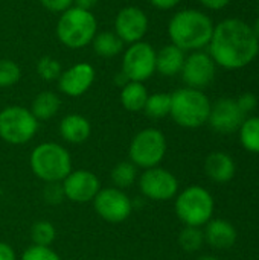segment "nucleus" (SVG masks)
Returning <instances> with one entry per match:
<instances>
[{
    "instance_id": "nucleus-1",
    "label": "nucleus",
    "mask_w": 259,
    "mask_h": 260,
    "mask_svg": "<svg viewBox=\"0 0 259 260\" xmlns=\"http://www.w3.org/2000/svg\"><path fill=\"white\" fill-rule=\"evenodd\" d=\"M214 62L227 70H238L255 61L259 43L249 23L240 18H226L214 27L208 44Z\"/></svg>"
},
{
    "instance_id": "nucleus-2",
    "label": "nucleus",
    "mask_w": 259,
    "mask_h": 260,
    "mask_svg": "<svg viewBox=\"0 0 259 260\" xmlns=\"http://www.w3.org/2000/svg\"><path fill=\"white\" fill-rule=\"evenodd\" d=\"M212 18L198 9H182L176 12L168 23L171 44L183 52H197L206 47L214 34Z\"/></svg>"
},
{
    "instance_id": "nucleus-3",
    "label": "nucleus",
    "mask_w": 259,
    "mask_h": 260,
    "mask_svg": "<svg viewBox=\"0 0 259 260\" xmlns=\"http://www.w3.org/2000/svg\"><path fill=\"white\" fill-rule=\"evenodd\" d=\"M55 34L63 46L78 50L89 46L98 34V20L92 11L73 5L60 14Z\"/></svg>"
},
{
    "instance_id": "nucleus-4",
    "label": "nucleus",
    "mask_w": 259,
    "mask_h": 260,
    "mask_svg": "<svg viewBox=\"0 0 259 260\" xmlns=\"http://www.w3.org/2000/svg\"><path fill=\"white\" fill-rule=\"evenodd\" d=\"M34 175L44 183H61L72 172V157L69 151L55 142L37 145L29 157Z\"/></svg>"
},
{
    "instance_id": "nucleus-5",
    "label": "nucleus",
    "mask_w": 259,
    "mask_h": 260,
    "mask_svg": "<svg viewBox=\"0 0 259 260\" xmlns=\"http://www.w3.org/2000/svg\"><path fill=\"white\" fill-rule=\"evenodd\" d=\"M211 105V101L202 90L183 87L171 93L169 116L179 126L195 129L208 123Z\"/></svg>"
},
{
    "instance_id": "nucleus-6",
    "label": "nucleus",
    "mask_w": 259,
    "mask_h": 260,
    "mask_svg": "<svg viewBox=\"0 0 259 260\" xmlns=\"http://www.w3.org/2000/svg\"><path fill=\"white\" fill-rule=\"evenodd\" d=\"M174 207L177 218L185 225L202 227L212 219L215 203L205 187L189 186L177 195Z\"/></svg>"
},
{
    "instance_id": "nucleus-7",
    "label": "nucleus",
    "mask_w": 259,
    "mask_h": 260,
    "mask_svg": "<svg viewBox=\"0 0 259 260\" xmlns=\"http://www.w3.org/2000/svg\"><path fill=\"white\" fill-rule=\"evenodd\" d=\"M166 137L157 128L140 129L130 143L128 157L136 168L150 169L162 163L166 155Z\"/></svg>"
},
{
    "instance_id": "nucleus-8",
    "label": "nucleus",
    "mask_w": 259,
    "mask_h": 260,
    "mask_svg": "<svg viewBox=\"0 0 259 260\" xmlns=\"http://www.w3.org/2000/svg\"><path fill=\"white\" fill-rule=\"evenodd\" d=\"M38 131V120L31 110L21 105H9L0 111V139L9 145H24Z\"/></svg>"
},
{
    "instance_id": "nucleus-9",
    "label": "nucleus",
    "mask_w": 259,
    "mask_h": 260,
    "mask_svg": "<svg viewBox=\"0 0 259 260\" xmlns=\"http://www.w3.org/2000/svg\"><path fill=\"white\" fill-rule=\"evenodd\" d=\"M121 72L128 81H148L156 73V49L147 41L128 44L122 56Z\"/></svg>"
},
{
    "instance_id": "nucleus-10",
    "label": "nucleus",
    "mask_w": 259,
    "mask_h": 260,
    "mask_svg": "<svg viewBox=\"0 0 259 260\" xmlns=\"http://www.w3.org/2000/svg\"><path fill=\"white\" fill-rule=\"evenodd\" d=\"M92 203L98 216L110 224L124 222L133 212V201L118 187H101Z\"/></svg>"
},
{
    "instance_id": "nucleus-11",
    "label": "nucleus",
    "mask_w": 259,
    "mask_h": 260,
    "mask_svg": "<svg viewBox=\"0 0 259 260\" xmlns=\"http://www.w3.org/2000/svg\"><path fill=\"white\" fill-rule=\"evenodd\" d=\"M137 183L142 195L151 201H168L179 192V180L176 175L160 166L145 169L139 175Z\"/></svg>"
},
{
    "instance_id": "nucleus-12",
    "label": "nucleus",
    "mask_w": 259,
    "mask_h": 260,
    "mask_svg": "<svg viewBox=\"0 0 259 260\" xmlns=\"http://www.w3.org/2000/svg\"><path fill=\"white\" fill-rule=\"evenodd\" d=\"M150 29V20L147 12L134 5L124 6L114 17V34L122 40L124 44H133L143 41Z\"/></svg>"
},
{
    "instance_id": "nucleus-13",
    "label": "nucleus",
    "mask_w": 259,
    "mask_h": 260,
    "mask_svg": "<svg viewBox=\"0 0 259 260\" xmlns=\"http://www.w3.org/2000/svg\"><path fill=\"white\" fill-rule=\"evenodd\" d=\"M215 73L217 64L214 62L211 55L203 50L191 52L185 58V64L180 72L186 87L197 90H203L205 87L211 85L215 79Z\"/></svg>"
},
{
    "instance_id": "nucleus-14",
    "label": "nucleus",
    "mask_w": 259,
    "mask_h": 260,
    "mask_svg": "<svg viewBox=\"0 0 259 260\" xmlns=\"http://www.w3.org/2000/svg\"><path fill=\"white\" fill-rule=\"evenodd\" d=\"M64 197L76 204H85L93 201V198L101 190V181L92 171L78 169L72 171L63 181Z\"/></svg>"
},
{
    "instance_id": "nucleus-15",
    "label": "nucleus",
    "mask_w": 259,
    "mask_h": 260,
    "mask_svg": "<svg viewBox=\"0 0 259 260\" xmlns=\"http://www.w3.org/2000/svg\"><path fill=\"white\" fill-rule=\"evenodd\" d=\"M96 78L95 67L90 62H76L63 70L58 78V90L69 98H79L85 94Z\"/></svg>"
},
{
    "instance_id": "nucleus-16",
    "label": "nucleus",
    "mask_w": 259,
    "mask_h": 260,
    "mask_svg": "<svg viewBox=\"0 0 259 260\" xmlns=\"http://www.w3.org/2000/svg\"><path fill=\"white\" fill-rule=\"evenodd\" d=\"M246 119V114L240 110L235 99L223 98L211 105L208 123L220 134H232L240 129Z\"/></svg>"
},
{
    "instance_id": "nucleus-17",
    "label": "nucleus",
    "mask_w": 259,
    "mask_h": 260,
    "mask_svg": "<svg viewBox=\"0 0 259 260\" xmlns=\"http://www.w3.org/2000/svg\"><path fill=\"white\" fill-rule=\"evenodd\" d=\"M205 242L209 244L215 250H229L237 242V230L226 219H211L206 224Z\"/></svg>"
},
{
    "instance_id": "nucleus-18",
    "label": "nucleus",
    "mask_w": 259,
    "mask_h": 260,
    "mask_svg": "<svg viewBox=\"0 0 259 260\" xmlns=\"http://www.w3.org/2000/svg\"><path fill=\"white\" fill-rule=\"evenodd\" d=\"M60 136L63 140L72 145H81L89 140L92 134V125L90 120L78 113H72L63 117L58 126Z\"/></svg>"
},
{
    "instance_id": "nucleus-19",
    "label": "nucleus",
    "mask_w": 259,
    "mask_h": 260,
    "mask_svg": "<svg viewBox=\"0 0 259 260\" xmlns=\"http://www.w3.org/2000/svg\"><path fill=\"white\" fill-rule=\"evenodd\" d=\"M235 161L234 158L221 151H215L208 155L205 161V172L209 180L214 183H227L235 175Z\"/></svg>"
},
{
    "instance_id": "nucleus-20",
    "label": "nucleus",
    "mask_w": 259,
    "mask_h": 260,
    "mask_svg": "<svg viewBox=\"0 0 259 260\" xmlns=\"http://www.w3.org/2000/svg\"><path fill=\"white\" fill-rule=\"evenodd\" d=\"M185 58V52L169 43L160 50H156V72L168 78L176 76L182 72Z\"/></svg>"
},
{
    "instance_id": "nucleus-21",
    "label": "nucleus",
    "mask_w": 259,
    "mask_h": 260,
    "mask_svg": "<svg viewBox=\"0 0 259 260\" xmlns=\"http://www.w3.org/2000/svg\"><path fill=\"white\" fill-rule=\"evenodd\" d=\"M148 96H150V93L143 82L128 81L124 87H121L119 99H121L122 107L127 111L137 113V111H143Z\"/></svg>"
},
{
    "instance_id": "nucleus-22",
    "label": "nucleus",
    "mask_w": 259,
    "mask_h": 260,
    "mask_svg": "<svg viewBox=\"0 0 259 260\" xmlns=\"http://www.w3.org/2000/svg\"><path fill=\"white\" fill-rule=\"evenodd\" d=\"M61 108V99L55 91L44 90L38 93L31 105V113L35 116V119L40 120H49L58 114Z\"/></svg>"
},
{
    "instance_id": "nucleus-23",
    "label": "nucleus",
    "mask_w": 259,
    "mask_h": 260,
    "mask_svg": "<svg viewBox=\"0 0 259 260\" xmlns=\"http://www.w3.org/2000/svg\"><path fill=\"white\" fill-rule=\"evenodd\" d=\"M90 44L93 52L101 58H113L124 50L122 40L113 30H98Z\"/></svg>"
},
{
    "instance_id": "nucleus-24",
    "label": "nucleus",
    "mask_w": 259,
    "mask_h": 260,
    "mask_svg": "<svg viewBox=\"0 0 259 260\" xmlns=\"http://www.w3.org/2000/svg\"><path fill=\"white\" fill-rule=\"evenodd\" d=\"M110 178L114 184V187L124 190L131 187L136 181H137V168L130 161H119L110 172Z\"/></svg>"
},
{
    "instance_id": "nucleus-25",
    "label": "nucleus",
    "mask_w": 259,
    "mask_h": 260,
    "mask_svg": "<svg viewBox=\"0 0 259 260\" xmlns=\"http://www.w3.org/2000/svg\"><path fill=\"white\" fill-rule=\"evenodd\" d=\"M171 111V93H153L148 96L143 113L151 119H163Z\"/></svg>"
},
{
    "instance_id": "nucleus-26",
    "label": "nucleus",
    "mask_w": 259,
    "mask_h": 260,
    "mask_svg": "<svg viewBox=\"0 0 259 260\" xmlns=\"http://www.w3.org/2000/svg\"><path fill=\"white\" fill-rule=\"evenodd\" d=\"M240 140L244 149L259 154V116L244 119L243 125L240 126Z\"/></svg>"
},
{
    "instance_id": "nucleus-27",
    "label": "nucleus",
    "mask_w": 259,
    "mask_h": 260,
    "mask_svg": "<svg viewBox=\"0 0 259 260\" xmlns=\"http://www.w3.org/2000/svg\"><path fill=\"white\" fill-rule=\"evenodd\" d=\"M179 244L188 253L198 251L205 244V233H203L202 227L185 225V229L179 235Z\"/></svg>"
},
{
    "instance_id": "nucleus-28",
    "label": "nucleus",
    "mask_w": 259,
    "mask_h": 260,
    "mask_svg": "<svg viewBox=\"0 0 259 260\" xmlns=\"http://www.w3.org/2000/svg\"><path fill=\"white\" fill-rule=\"evenodd\" d=\"M56 238V230L49 221H37L31 229V239L34 245L50 247Z\"/></svg>"
},
{
    "instance_id": "nucleus-29",
    "label": "nucleus",
    "mask_w": 259,
    "mask_h": 260,
    "mask_svg": "<svg viewBox=\"0 0 259 260\" xmlns=\"http://www.w3.org/2000/svg\"><path fill=\"white\" fill-rule=\"evenodd\" d=\"M37 73L43 81H58L60 75L63 73L61 62L53 56H41L37 62Z\"/></svg>"
},
{
    "instance_id": "nucleus-30",
    "label": "nucleus",
    "mask_w": 259,
    "mask_h": 260,
    "mask_svg": "<svg viewBox=\"0 0 259 260\" xmlns=\"http://www.w3.org/2000/svg\"><path fill=\"white\" fill-rule=\"evenodd\" d=\"M21 78V69L17 62L8 58L0 59V88L15 85Z\"/></svg>"
},
{
    "instance_id": "nucleus-31",
    "label": "nucleus",
    "mask_w": 259,
    "mask_h": 260,
    "mask_svg": "<svg viewBox=\"0 0 259 260\" xmlns=\"http://www.w3.org/2000/svg\"><path fill=\"white\" fill-rule=\"evenodd\" d=\"M20 260H61V257L50 247H41L32 244L23 251Z\"/></svg>"
},
{
    "instance_id": "nucleus-32",
    "label": "nucleus",
    "mask_w": 259,
    "mask_h": 260,
    "mask_svg": "<svg viewBox=\"0 0 259 260\" xmlns=\"http://www.w3.org/2000/svg\"><path fill=\"white\" fill-rule=\"evenodd\" d=\"M43 198L50 206L60 204L66 198L64 190H63V184L61 183H46V186L43 189Z\"/></svg>"
},
{
    "instance_id": "nucleus-33",
    "label": "nucleus",
    "mask_w": 259,
    "mask_h": 260,
    "mask_svg": "<svg viewBox=\"0 0 259 260\" xmlns=\"http://www.w3.org/2000/svg\"><path fill=\"white\" fill-rule=\"evenodd\" d=\"M41 6L53 14H61L73 6V0H40Z\"/></svg>"
},
{
    "instance_id": "nucleus-34",
    "label": "nucleus",
    "mask_w": 259,
    "mask_h": 260,
    "mask_svg": "<svg viewBox=\"0 0 259 260\" xmlns=\"http://www.w3.org/2000/svg\"><path fill=\"white\" fill-rule=\"evenodd\" d=\"M235 101H237L240 110H241L244 114H249V113L255 111L256 107H258V99H256V96H255L253 93H244V94H241V96H240L238 99H235Z\"/></svg>"
},
{
    "instance_id": "nucleus-35",
    "label": "nucleus",
    "mask_w": 259,
    "mask_h": 260,
    "mask_svg": "<svg viewBox=\"0 0 259 260\" xmlns=\"http://www.w3.org/2000/svg\"><path fill=\"white\" fill-rule=\"evenodd\" d=\"M206 9H211V11H220L223 8H226L231 0H198Z\"/></svg>"
},
{
    "instance_id": "nucleus-36",
    "label": "nucleus",
    "mask_w": 259,
    "mask_h": 260,
    "mask_svg": "<svg viewBox=\"0 0 259 260\" xmlns=\"http://www.w3.org/2000/svg\"><path fill=\"white\" fill-rule=\"evenodd\" d=\"M150 3L156 8V9H160V11H169L172 8H176L180 0H150Z\"/></svg>"
},
{
    "instance_id": "nucleus-37",
    "label": "nucleus",
    "mask_w": 259,
    "mask_h": 260,
    "mask_svg": "<svg viewBox=\"0 0 259 260\" xmlns=\"http://www.w3.org/2000/svg\"><path fill=\"white\" fill-rule=\"evenodd\" d=\"M0 260H17L14 248L6 242H0Z\"/></svg>"
},
{
    "instance_id": "nucleus-38",
    "label": "nucleus",
    "mask_w": 259,
    "mask_h": 260,
    "mask_svg": "<svg viewBox=\"0 0 259 260\" xmlns=\"http://www.w3.org/2000/svg\"><path fill=\"white\" fill-rule=\"evenodd\" d=\"M98 3V0H73V5L82 9H89L92 11V8H95Z\"/></svg>"
},
{
    "instance_id": "nucleus-39",
    "label": "nucleus",
    "mask_w": 259,
    "mask_h": 260,
    "mask_svg": "<svg viewBox=\"0 0 259 260\" xmlns=\"http://www.w3.org/2000/svg\"><path fill=\"white\" fill-rule=\"evenodd\" d=\"M253 32H255V37H256V40H258L259 43V18H256V21H255V24H253Z\"/></svg>"
},
{
    "instance_id": "nucleus-40",
    "label": "nucleus",
    "mask_w": 259,
    "mask_h": 260,
    "mask_svg": "<svg viewBox=\"0 0 259 260\" xmlns=\"http://www.w3.org/2000/svg\"><path fill=\"white\" fill-rule=\"evenodd\" d=\"M198 260H218L217 257H214V256H202Z\"/></svg>"
}]
</instances>
